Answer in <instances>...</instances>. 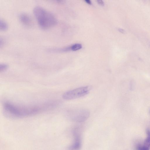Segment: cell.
I'll return each mask as SVG.
<instances>
[{
	"instance_id": "6da1fadb",
	"label": "cell",
	"mask_w": 150,
	"mask_h": 150,
	"mask_svg": "<svg viewBox=\"0 0 150 150\" xmlns=\"http://www.w3.org/2000/svg\"><path fill=\"white\" fill-rule=\"evenodd\" d=\"M38 107H19L8 103L4 106V114L12 117H21L32 115L38 112L40 110Z\"/></svg>"
},
{
	"instance_id": "7a4b0ae2",
	"label": "cell",
	"mask_w": 150,
	"mask_h": 150,
	"mask_svg": "<svg viewBox=\"0 0 150 150\" xmlns=\"http://www.w3.org/2000/svg\"><path fill=\"white\" fill-rule=\"evenodd\" d=\"M33 12L38 24L43 28H50L55 25L57 23L55 16L40 6L35 7L34 9Z\"/></svg>"
},
{
	"instance_id": "3957f363",
	"label": "cell",
	"mask_w": 150,
	"mask_h": 150,
	"mask_svg": "<svg viewBox=\"0 0 150 150\" xmlns=\"http://www.w3.org/2000/svg\"><path fill=\"white\" fill-rule=\"evenodd\" d=\"M69 118L72 121L77 122H82L86 121L90 115L89 111L86 109H74L68 112Z\"/></svg>"
},
{
	"instance_id": "277c9868",
	"label": "cell",
	"mask_w": 150,
	"mask_h": 150,
	"mask_svg": "<svg viewBox=\"0 0 150 150\" xmlns=\"http://www.w3.org/2000/svg\"><path fill=\"white\" fill-rule=\"evenodd\" d=\"M90 88L88 86H82L69 91L62 95L63 98L66 100H71L85 96L89 92Z\"/></svg>"
},
{
	"instance_id": "5b68a950",
	"label": "cell",
	"mask_w": 150,
	"mask_h": 150,
	"mask_svg": "<svg viewBox=\"0 0 150 150\" xmlns=\"http://www.w3.org/2000/svg\"><path fill=\"white\" fill-rule=\"evenodd\" d=\"M74 140L72 144L69 147L70 150H80L81 146V141L80 135L78 132V129H74L73 133Z\"/></svg>"
},
{
	"instance_id": "8992f818",
	"label": "cell",
	"mask_w": 150,
	"mask_h": 150,
	"mask_svg": "<svg viewBox=\"0 0 150 150\" xmlns=\"http://www.w3.org/2000/svg\"><path fill=\"white\" fill-rule=\"evenodd\" d=\"M146 137L143 143L138 144L136 147V150H150V129L148 128L146 129Z\"/></svg>"
},
{
	"instance_id": "52a82bcc",
	"label": "cell",
	"mask_w": 150,
	"mask_h": 150,
	"mask_svg": "<svg viewBox=\"0 0 150 150\" xmlns=\"http://www.w3.org/2000/svg\"><path fill=\"white\" fill-rule=\"evenodd\" d=\"M19 18L21 22L24 25L30 26L32 25V19L30 16L27 14L21 13L19 16Z\"/></svg>"
},
{
	"instance_id": "ba28073f",
	"label": "cell",
	"mask_w": 150,
	"mask_h": 150,
	"mask_svg": "<svg viewBox=\"0 0 150 150\" xmlns=\"http://www.w3.org/2000/svg\"><path fill=\"white\" fill-rule=\"evenodd\" d=\"M8 27V24L4 21L1 19L0 21V29L2 30H6Z\"/></svg>"
},
{
	"instance_id": "9c48e42d",
	"label": "cell",
	"mask_w": 150,
	"mask_h": 150,
	"mask_svg": "<svg viewBox=\"0 0 150 150\" xmlns=\"http://www.w3.org/2000/svg\"><path fill=\"white\" fill-rule=\"evenodd\" d=\"M82 48V45L79 43L74 44L71 46V49L74 51H76L79 50Z\"/></svg>"
},
{
	"instance_id": "30bf717a",
	"label": "cell",
	"mask_w": 150,
	"mask_h": 150,
	"mask_svg": "<svg viewBox=\"0 0 150 150\" xmlns=\"http://www.w3.org/2000/svg\"><path fill=\"white\" fill-rule=\"evenodd\" d=\"M8 65L5 64H0V71L3 72L6 70L8 68Z\"/></svg>"
},
{
	"instance_id": "8fae6325",
	"label": "cell",
	"mask_w": 150,
	"mask_h": 150,
	"mask_svg": "<svg viewBox=\"0 0 150 150\" xmlns=\"http://www.w3.org/2000/svg\"><path fill=\"white\" fill-rule=\"evenodd\" d=\"M98 3L100 5L103 6L104 5V3L103 1L102 0H97Z\"/></svg>"
},
{
	"instance_id": "7c38bea8",
	"label": "cell",
	"mask_w": 150,
	"mask_h": 150,
	"mask_svg": "<svg viewBox=\"0 0 150 150\" xmlns=\"http://www.w3.org/2000/svg\"><path fill=\"white\" fill-rule=\"evenodd\" d=\"M118 30L120 33H122L124 34V33H126L125 31L124 30H123L122 29L119 28L118 29Z\"/></svg>"
},
{
	"instance_id": "4fadbf2b",
	"label": "cell",
	"mask_w": 150,
	"mask_h": 150,
	"mask_svg": "<svg viewBox=\"0 0 150 150\" xmlns=\"http://www.w3.org/2000/svg\"><path fill=\"white\" fill-rule=\"evenodd\" d=\"M85 1L88 4L91 5V1L89 0H86Z\"/></svg>"
}]
</instances>
